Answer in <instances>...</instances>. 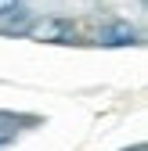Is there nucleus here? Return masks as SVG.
I'll list each match as a JSON object with an SVG mask.
<instances>
[{
    "label": "nucleus",
    "instance_id": "nucleus-1",
    "mask_svg": "<svg viewBox=\"0 0 148 151\" xmlns=\"http://www.w3.org/2000/svg\"><path fill=\"white\" fill-rule=\"evenodd\" d=\"M29 36L36 43H72L76 22H72L69 14H51V18H44V22H36L29 29Z\"/></svg>",
    "mask_w": 148,
    "mask_h": 151
},
{
    "label": "nucleus",
    "instance_id": "nucleus-2",
    "mask_svg": "<svg viewBox=\"0 0 148 151\" xmlns=\"http://www.w3.org/2000/svg\"><path fill=\"white\" fill-rule=\"evenodd\" d=\"M98 40H101L105 47H134V43L141 40V36H137V29H134L130 22H123V18H116V22L101 25Z\"/></svg>",
    "mask_w": 148,
    "mask_h": 151
},
{
    "label": "nucleus",
    "instance_id": "nucleus-3",
    "mask_svg": "<svg viewBox=\"0 0 148 151\" xmlns=\"http://www.w3.org/2000/svg\"><path fill=\"white\" fill-rule=\"evenodd\" d=\"M18 4H22V0H0V18L15 14V11H18Z\"/></svg>",
    "mask_w": 148,
    "mask_h": 151
}]
</instances>
